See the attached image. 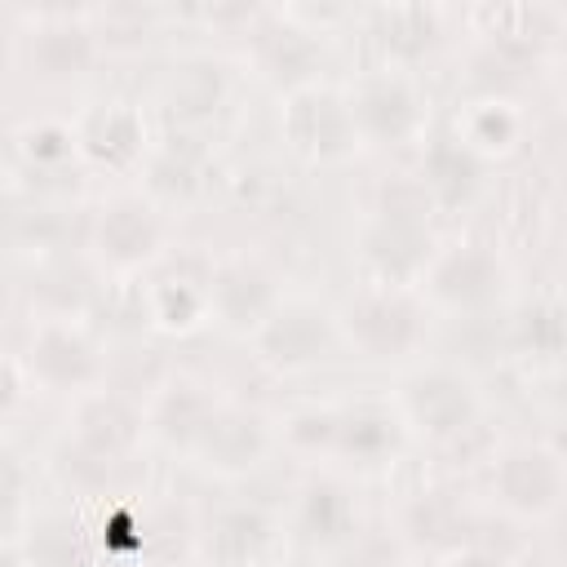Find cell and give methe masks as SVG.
Returning a JSON list of instances; mask_svg holds the SVG:
<instances>
[{
  "label": "cell",
  "mask_w": 567,
  "mask_h": 567,
  "mask_svg": "<svg viewBox=\"0 0 567 567\" xmlns=\"http://www.w3.org/2000/svg\"><path fill=\"white\" fill-rule=\"evenodd\" d=\"M394 412L403 430L421 434L425 443H461L483 416V390L470 372L452 363H421L403 372L394 390Z\"/></svg>",
  "instance_id": "cell-1"
},
{
  "label": "cell",
  "mask_w": 567,
  "mask_h": 567,
  "mask_svg": "<svg viewBox=\"0 0 567 567\" xmlns=\"http://www.w3.org/2000/svg\"><path fill=\"white\" fill-rule=\"evenodd\" d=\"M337 332L372 363L408 359L425 346L430 319L425 301L412 288H359L341 310H337Z\"/></svg>",
  "instance_id": "cell-2"
},
{
  "label": "cell",
  "mask_w": 567,
  "mask_h": 567,
  "mask_svg": "<svg viewBox=\"0 0 567 567\" xmlns=\"http://www.w3.org/2000/svg\"><path fill=\"white\" fill-rule=\"evenodd\" d=\"M279 133H284L288 151L306 164H341L363 146L354 115H350V102H346V89H337L328 80H315V84L284 93Z\"/></svg>",
  "instance_id": "cell-3"
},
{
  "label": "cell",
  "mask_w": 567,
  "mask_h": 567,
  "mask_svg": "<svg viewBox=\"0 0 567 567\" xmlns=\"http://www.w3.org/2000/svg\"><path fill=\"white\" fill-rule=\"evenodd\" d=\"M337 341H341L337 315L323 301L279 297V306L252 332V354H257L261 368H270L279 377H297V372H310V368L328 363Z\"/></svg>",
  "instance_id": "cell-4"
},
{
  "label": "cell",
  "mask_w": 567,
  "mask_h": 567,
  "mask_svg": "<svg viewBox=\"0 0 567 567\" xmlns=\"http://www.w3.org/2000/svg\"><path fill=\"white\" fill-rule=\"evenodd\" d=\"M359 142L372 146H408L425 133V115L430 102L421 93V84L399 71V66H381V71H363L350 89H346Z\"/></svg>",
  "instance_id": "cell-5"
},
{
  "label": "cell",
  "mask_w": 567,
  "mask_h": 567,
  "mask_svg": "<svg viewBox=\"0 0 567 567\" xmlns=\"http://www.w3.org/2000/svg\"><path fill=\"white\" fill-rule=\"evenodd\" d=\"M492 496L514 518H527V523L554 518L563 496H567L563 452L554 443H540V439H523V443L505 447L492 465Z\"/></svg>",
  "instance_id": "cell-6"
},
{
  "label": "cell",
  "mask_w": 567,
  "mask_h": 567,
  "mask_svg": "<svg viewBox=\"0 0 567 567\" xmlns=\"http://www.w3.org/2000/svg\"><path fill=\"white\" fill-rule=\"evenodd\" d=\"M421 284H425V297L434 306L456 310V315H478V310H487L505 297L509 270H505V261L492 244L456 239V244L434 252Z\"/></svg>",
  "instance_id": "cell-7"
},
{
  "label": "cell",
  "mask_w": 567,
  "mask_h": 567,
  "mask_svg": "<svg viewBox=\"0 0 567 567\" xmlns=\"http://www.w3.org/2000/svg\"><path fill=\"white\" fill-rule=\"evenodd\" d=\"M27 368L31 377L53 394H89L102 381V350L97 341L66 315H49L31 328L27 341Z\"/></svg>",
  "instance_id": "cell-8"
},
{
  "label": "cell",
  "mask_w": 567,
  "mask_h": 567,
  "mask_svg": "<svg viewBox=\"0 0 567 567\" xmlns=\"http://www.w3.org/2000/svg\"><path fill=\"white\" fill-rule=\"evenodd\" d=\"M89 244L106 270H142L164 248V217L146 195H115L93 213Z\"/></svg>",
  "instance_id": "cell-9"
},
{
  "label": "cell",
  "mask_w": 567,
  "mask_h": 567,
  "mask_svg": "<svg viewBox=\"0 0 567 567\" xmlns=\"http://www.w3.org/2000/svg\"><path fill=\"white\" fill-rule=\"evenodd\" d=\"M359 252H363V266L377 288H412L425 279L439 244H434L430 221L377 213L359 239Z\"/></svg>",
  "instance_id": "cell-10"
},
{
  "label": "cell",
  "mask_w": 567,
  "mask_h": 567,
  "mask_svg": "<svg viewBox=\"0 0 567 567\" xmlns=\"http://www.w3.org/2000/svg\"><path fill=\"white\" fill-rule=\"evenodd\" d=\"M275 434H270V421L257 412V408H244V403H217L213 421L204 425V434L195 439V447L186 452L204 474H217V478H239V474H252L266 452H270Z\"/></svg>",
  "instance_id": "cell-11"
},
{
  "label": "cell",
  "mask_w": 567,
  "mask_h": 567,
  "mask_svg": "<svg viewBox=\"0 0 567 567\" xmlns=\"http://www.w3.org/2000/svg\"><path fill=\"white\" fill-rule=\"evenodd\" d=\"M279 297L284 292L275 270L257 257H230L208 275V315L235 337H252L261 319L279 306Z\"/></svg>",
  "instance_id": "cell-12"
},
{
  "label": "cell",
  "mask_w": 567,
  "mask_h": 567,
  "mask_svg": "<svg viewBox=\"0 0 567 567\" xmlns=\"http://www.w3.org/2000/svg\"><path fill=\"white\" fill-rule=\"evenodd\" d=\"M359 532H363V514H359V501H354L350 483H341L332 474H315V478L301 483L297 505H292L297 545H306L315 554H337Z\"/></svg>",
  "instance_id": "cell-13"
},
{
  "label": "cell",
  "mask_w": 567,
  "mask_h": 567,
  "mask_svg": "<svg viewBox=\"0 0 567 567\" xmlns=\"http://www.w3.org/2000/svg\"><path fill=\"white\" fill-rule=\"evenodd\" d=\"M279 523L261 505H226L204 518L195 536V554L204 567H261L275 549Z\"/></svg>",
  "instance_id": "cell-14"
},
{
  "label": "cell",
  "mask_w": 567,
  "mask_h": 567,
  "mask_svg": "<svg viewBox=\"0 0 567 567\" xmlns=\"http://www.w3.org/2000/svg\"><path fill=\"white\" fill-rule=\"evenodd\" d=\"M71 443H80L84 452H93L106 465H120L137 452L142 434H146V412L115 394V390H89L75 399V421H71Z\"/></svg>",
  "instance_id": "cell-15"
},
{
  "label": "cell",
  "mask_w": 567,
  "mask_h": 567,
  "mask_svg": "<svg viewBox=\"0 0 567 567\" xmlns=\"http://www.w3.org/2000/svg\"><path fill=\"white\" fill-rule=\"evenodd\" d=\"M93 58H97V35L89 31L84 13H44L27 35V62L49 84L89 75Z\"/></svg>",
  "instance_id": "cell-16"
},
{
  "label": "cell",
  "mask_w": 567,
  "mask_h": 567,
  "mask_svg": "<svg viewBox=\"0 0 567 567\" xmlns=\"http://www.w3.org/2000/svg\"><path fill=\"white\" fill-rule=\"evenodd\" d=\"M75 142H80V155L97 168H111V173H124L133 168L142 155H146V124H142V111L133 102H97L93 111H84V120L75 124Z\"/></svg>",
  "instance_id": "cell-17"
},
{
  "label": "cell",
  "mask_w": 567,
  "mask_h": 567,
  "mask_svg": "<svg viewBox=\"0 0 567 567\" xmlns=\"http://www.w3.org/2000/svg\"><path fill=\"white\" fill-rule=\"evenodd\" d=\"M403 421L390 403H350L337 408V439L332 456L354 470H381L403 452Z\"/></svg>",
  "instance_id": "cell-18"
},
{
  "label": "cell",
  "mask_w": 567,
  "mask_h": 567,
  "mask_svg": "<svg viewBox=\"0 0 567 567\" xmlns=\"http://www.w3.org/2000/svg\"><path fill=\"white\" fill-rule=\"evenodd\" d=\"M217 394L204 385V381H195V377H173V381H164L159 390H155V399H151V408H146V430L164 443V447H173V452H190L195 447V439L204 434V425L213 421V412H217Z\"/></svg>",
  "instance_id": "cell-19"
},
{
  "label": "cell",
  "mask_w": 567,
  "mask_h": 567,
  "mask_svg": "<svg viewBox=\"0 0 567 567\" xmlns=\"http://www.w3.org/2000/svg\"><path fill=\"white\" fill-rule=\"evenodd\" d=\"M257 66L270 84H279L284 93L301 89V84H315L319 80V66H323V44H319V31H301L292 27L288 18L270 22L257 31Z\"/></svg>",
  "instance_id": "cell-20"
},
{
  "label": "cell",
  "mask_w": 567,
  "mask_h": 567,
  "mask_svg": "<svg viewBox=\"0 0 567 567\" xmlns=\"http://www.w3.org/2000/svg\"><path fill=\"white\" fill-rule=\"evenodd\" d=\"M483 173H487V164L456 133H443L425 146L416 182L425 186L434 208H465L483 190Z\"/></svg>",
  "instance_id": "cell-21"
},
{
  "label": "cell",
  "mask_w": 567,
  "mask_h": 567,
  "mask_svg": "<svg viewBox=\"0 0 567 567\" xmlns=\"http://www.w3.org/2000/svg\"><path fill=\"white\" fill-rule=\"evenodd\" d=\"M372 35L390 66H412L443 44V13L434 4H381L372 9Z\"/></svg>",
  "instance_id": "cell-22"
},
{
  "label": "cell",
  "mask_w": 567,
  "mask_h": 567,
  "mask_svg": "<svg viewBox=\"0 0 567 567\" xmlns=\"http://www.w3.org/2000/svg\"><path fill=\"white\" fill-rule=\"evenodd\" d=\"M403 536L412 545H425V549H461L470 545V514L461 505L456 492L447 487H430V492H416L408 505H403V518H399Z\"/></svg>",
  "instance_id": "cell-23"
},
{
  "label": "cell",
  "mask_w": 567,
  "mask_h": 567,
  "mask_svg": "<svg viewBox=\"0 0 567 567\" xmlns=\"http://www.w3.org/2000/svg\"><path fill=\"white\" fill-rule=\"evenodd\" d=\"M226 97V71L213 58H182L164 80V111L173 124H204Z\"/></svg>",
  "instance_id": "cell-24"
},
{
  "label": "cell",
  "mask_w": 567,
  "mask_h": 567,
  "mask_svg": "<svg viewBox=\"0 0 567 567\" xmlns=\"http://www.w3.org/2000/svg\"><path fill=\"white\" fill-rule=\"evenodd\" d=\"M505 341L518 359L536 363V368H554L567 350V315H563V301L558 297H532L514 310L509 328H505Z\"/></svg>",
  "instance_id": "cell-25"
},
{
  "label": "cell",
  "mask_w": 567,
  "mask_h": 567,
  "mask_svg": "<svg viewBox=\"0 0 567 567\" xmlns=\"http://www.w3.org/2000/svg\"><path fill=\"white\" fill-rule=\"evenodd\" d=\"M523 128H527L523 111H518L509 97H496V93L470 102L465 115L456 120V137H461L483 164L496 159V155H509V151L523 142Z\"/></svg>",
  "instance_id": "cell-26"
},
{
  "label": "cell",
  "mask_w": 567,
  "mask_h": 567,
  "mask_svg": "<svg viewBox=\"0 0 567 567\" xmlns=\"http://www.w3.org/2000/svg\"><path fill=\"white\" fill-rule=\"evenodd\" d=\"M208 319V279L195 275H164L151 288V323L164 332H195Z\"/></svg>",
  "instance_id": "cell-27"
},
{
  "label": "cell",
  "mask_w": 567,
  "mask_h": 567,
  "mask_svg": "<svg viewBox=\"0 0 567 567\" xmlns=\"http://www.w3.org/2000/svg\"><path fill=\"white\" fill-rule=\"evenodd\" d=\"M18 151L22 159L35 168V173H49V168H62L80 155V142H75V124H62V120H35V124H22L18 128Z\"/></svg>",
  "instance_id": "cell-28"
},
{
  "label": "cell",
  "mask_w": 567,
  "mask_h": 567,
  "mask_svg": "<svg viewBox=\"0 0 567 567\" xmlns=\"http://www.w3.org/2000/svg\"><path fill=\"white\" fill-rule=\"evenodd\" d=\"M151 190L168 199H190L199 190V151L177 146V137H168V146L151 155Z\"/></svg>",
  "instance_id": "cell-29"
},
{
  "label": "cell",
  "mask_w": 567,
  "mask_h": 567,
  "mask_svg": "<svg viewBox=\"0 0 567 567\" xmlns=\"http://www.w3.org/2000/svg\"><path fill=\"white\" fill-rule=\"evenodd\" d=\"M332 439H337V408H328V403H310V408H297L284 416V443L301 456L332 452Z\"/></svg>",
  "instance_id": "cell-30"
},
{
  "label": "cell",
  "mask_w": 567,
  "mask_h": 567,
  "mask_svg": "<svg viewBox=\"0 0 567 567\" xmlns=\"http://www.w3.org/2000/svg\"><path fill=\"white\" fill-rule=\"evenodd\" d=\"M31 558L40 567H89L75 545V523L66 514H44L31 527Z\"/></svg>",
  "instance_id": "cell-31"
},
{
  "label": "cell",
  "mask_w": 567,
  "mask_h": 567,
  "mask_svg": "<svg viewBox=\"0 0 567 567\" xmlns=\"http://www.w3.org/2000/svg\"><path fill=\"white\" fill-rule=\"evenodd\" d=\"M27 532V470L22 461L0 447V545Z\"/></svg>",
  "instance_id": "cell-32"
},
{
  "label": "cell",
  "mask_w": 567,
  "mask_h": 567,
  "mask_svg": "<svg viewBox=\"0 0 567 567\" xmlns=\"http://www.w3.org/2000/svg\"><path fill=\"white\" fill-rule=\"evenodd\" d=\"M18 399H22V368H18L13 359H4V354H0V416H4V412H13V408H18Z\"/></svg>",
  "instance_id": "cell-33"
},
{
  "label": "cell",
  "mask_w": 567,
  "mask_h": 567,
  "mask_svg": "<svg viewBox=\"0 0 567 567\" xmlns=\"http://www.w3.org/2000/svg\"><path fill=\"white\" fill-rule=\"evenodd\" d=\"M447 567H505V563H501V554H492L487 545H474V540H470V545H461V549L447 554Z\"/></svg>",
  "instance_id": "cell-34"
}]
</instances>
